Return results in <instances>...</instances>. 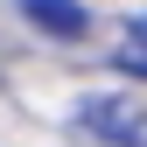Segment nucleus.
Masks as SVG:
<instances>
[{
  "label": "nucleus",
  "instance_id": "obj_1",
  "mask_svg": "<svg viewBox=\"0 0 147 147\" xmlns=\"http://www.w3.org/2000/svg\"><path fill=\"white\" fill-rule=\"evenodd\" d=\"M77 133L98 147H140L147 140V105L133 91H91L77 98Z\"/></svg>",
  "mask_w": 147,
  "mask_h": 147
},
{
  "label": "nucleus",
  "instance_id": "obj_2",
  "mask_svg": "<svg viewBox=\"0 0 147 147\" xmlns=\"http://www.w3.org/2000/svg\"><path fill=\"white\" fill-rule=\"evenodd\" d=\"M21 21L42 28L49 42H84L91 35V7L84 0H21Z\"/></svg>",
  "mask_w": 147,
  "mask_h": 147
},
{
  "label": "nucleus",
  "instance_id": "obj_3",
  "mask_svg": "<svg viewBox=\"0 0 147 147\" xmlns=\"http://www.w3.org/2000/svg\"><path fill=\"white\" fill-rule=\"evenodd\" d=\"M112 63L126 70V77H140V84H147V14H133V21L119 28V49H112Z\"/></svg>",
  "mask_w": 147,
  "mask_h": 147
},
{
  "label": "nucleus",
  "instance_id": "obj_4",
  "mask_svg": "<svg viewBox=\"0 0 147 147\" xmlns=\"http://www.w3.org/2000/svg\"><path fill=\"white\" fill-rule=\"evenodd\" d=\"M140 147H147V140H140Z\"/></svg>",
  "mask_w": 147,
  "mask_h": 147
}]
</instances>
